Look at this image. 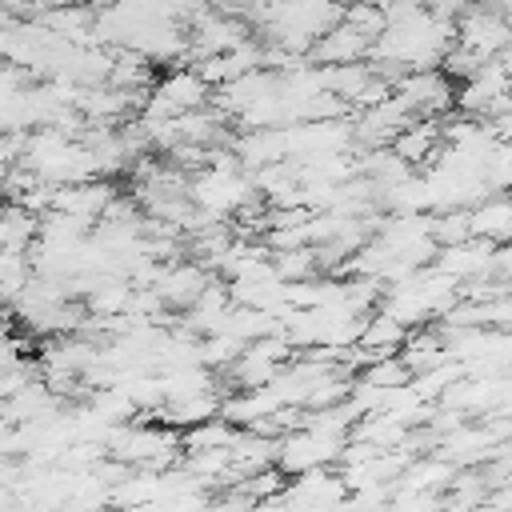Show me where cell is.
Instances as JSON below:
<instances>
[{
	"instance_id": "14",
	"label": "cell",
	"mask_w": 512,
	"mask_h": 512,
	"mask_svg": "<svg viewBox=\"0 0 512 512\" xmlns=\"http://www.w3.org/2000/svg\"><path fill=\"white\" fill-rule=\"evenodd\" d=\"M68 4H80V0H20V8H16V16H24V12H52V8H68Z\"/></svg>"
},
{
	"instance_id": "4",
	"label": "cell",
	"mask_w": 512,
	"mask_h": 512,
	"mask_svg": "<svg viewBox=\"0 0 512 512\" xmlns=\"http://www.w3.org/2000/svg\"><path fill=\"white\" fill-rule=\"evenodd\" d=\"M412 172L416 168H428L436 156H440V148H444V120H412L408 128H400L396 136H392V144H388Z\"/></svg>"
},
{
	"instance_id": "13",
	"label": "cell",
	"mask_w": 512,
	"mask_h": 512,
	"mask_svg": "<svg viewBox=\"0 0 512 512\" xmlns=\"http://www.w3.org/2000/svg\"><path fill=\"white\" fill-rule=\"evenodd\" d=\"M384 512H444L440 492H392Z\"/></svg>"
},
{
	"instance_id": "10",
	"label": "cell",
	"mask_w": 512,
	"mask_h": 512,
	"mask_svg": "<svg viewBox=\"0 0 512 512\" xmlns=\"http://www.w3.org/2000/svg\"><path fill=\"white\" fill-rule=\"evenodd\" d=\"M356 380H360V384H368V388H380V392H388V388H400V384H408V380H412V372H408V364H404L400 356H380V360H368V364H360Z\"/></svg>"
},
{
	"instance_id": "3",
	"label": "cell",
	"mask_w": 512,
	"mask_h": 512,
	"mask_svg": "<svg viewBox=\"0 0 512 512\" xmlns=\"http://www.w3.org/2000/svg\"><path fill=\"white\" fill-rule=\"evenodd\" d=\"M492 256H496V244L468 236V240H460V244L440 248L436 260H432V268L444 272L448 280H456V284L464 288V284H476V280H484V276L492 272Z\"/></svg>"
},
{
	"instance_id": "9",
	"label": "cell",
	"mask_w": 512,
	"mask_h": 512,
	"mask_svg": "<svg viewBox=\"0 0 512 512\" xmlns=\"http://www.w3.org/2000/svg\"><path fill=\"white\" fill-rule=\"evenodd\" d=\"M236 440V424H228L224 416H212L204 424H192L180 432V444L184 452H208V448H232Z\"/></svg>"
},
{
	"instance_id": "11",
	"label": "cell",
	"mask_w": 512,
	"mask_h": 512,
	"mask_svg": "<svg viewBox=\"0 0 512 512\" xmlns=\"http://www.w3.org/2000/svg\"><path fill=\"white\" fill-rule=\"evenodd\" d=\"M436 248H448V244H460L472 236V224H468V208H452V212H432V224H428Z\"/></svg>"
},
{
	"instance_id": "5",
	"label": "cell",
	"mask_w": 512,
	"mask_h": 512,
	"mask_svg": "<svg viewBox=\"0 0 512 512\" xmlns=\"http://www.w3.org/2000/svg\"><path fill=\"white\" fill-rule=\"evenodd\" d=\"M228 312H232V296H228L224 280H212V284L200 292V300H196L184 316H176V324H180L184 332H192V336H200V340H204V336L224 332Z\"/></svg>"
},
{
	"instance_id": "6",
	"label": "cell",
	"mask_w": 512,
	"mask_h": 512,
	"mask_svg": "<svg viewBox=\"0 0 512 512\" xmlns=\"http://www.w3.org/2000/svg\"><path fill=\"white\" fill-rule=\"evenodd\" d=\"M368 48H372V44L340 20L336 28H328V32L308 48V64H320V68H332V64H360V60H368Z\"/></svg>"
},
{
	"instance_id": "12",
	"label": "cell",
	"mask_w": 512,
	"mask_h": 512,
	"mask_svg": "<svg viewBox=\"0 0 512 512\" xmlns=\"http://www.w3.org/2000/svg\"><path fill=\"white\" fill-rule=\"evenodd\" d=\"M344 24L352 28V32H360L368 44L384 32V12L376 8V4H368V0H352L348 8H344Z\"/></svg>"
},
{
	"instance_id": "8",
	"label": "cell",
	"mask_w": 512,
	"mask_h": 512,
	"mask_svg": "<svg viewBox=\"0 0 512 512\" xmlns=\"http://www.w3.org/2000/svg\"><path fill=\"white\" fill-rule=\"evenodd\" d=\"M104 84L108 88H120V92H152L156 72H152V64L144 56L120 48V52H112V68H108V80Z\"/></svg>"
},
{
	"instance_id": "15",
	"label": "cell",
	"mask_w": 512,
	"mask_h": 512,
	"mask_svg": "<svg viewBox=\"0 0 512 512\" xmlns=\"http://www.w3.org/2000/svg\"><path fill=\"white\" fill-rule=\"evenodd\" d=\"M116 512H156V504H140V508H116Z\"/></svg>"
},
{
	"instance_id": "1",
	"label": "cell",
	"mask_w": 512,
	"mask_h": 512,
	"mask_svg": "<svg viewBox=\"0 0 512 512\" xmlns=\"http://www.w3.org/2000/svg\"><path fill=\"white\" fill-rule=\"evenodd\" d=\"M456 44L480 60H496L512 44V24L492 4H468L456 16Z\"/></svg>"
},
{
	"instance_id": "2",
	"label": "cell",
	"mask_w": 512,
	"mask_h": 512,
	"mask_svg": "<svg viewBox=\"0 0 512 512\" xmlns=\"http://www.w3.org/2000/svg\"><path fill=\"white\" fill-rule=\"evenodd\" d=\"M212 280H216V272H212V268H204L200 260H172V264H164V268H160V276H156L152 292L160 296L164 312L184 316V312L200 300V292H204Z\"/></svg>"
},
{
	"instance_id": "7",
	"label": "cell",
	"mask_w": 512,
	"mask_h": 512,
	"mask_svg": "<svg viewBox=\"0 0 512 512\" xmlns=\"http://www.w3.org/2000/svg\"><path fill=\"white\" fill-rule=\"evenodd\" d=\"M468 224H472L476 240H488L496 248L512 244V196H504V192L484 196L480 204L468 208Z\"/></svg>"
}]
</instances>
